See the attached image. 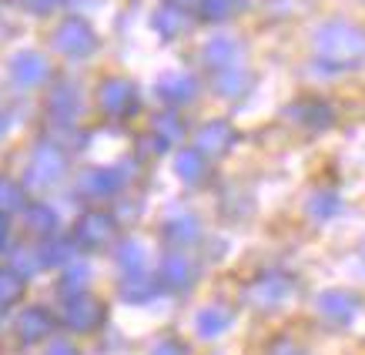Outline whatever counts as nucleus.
<instances>
[{
    "label": "nucleus",
    "instance_id": "f3484780",
    "mask_svg": "<svg viewBox=\"0 0 365 355\" xmlns=\"http://www.w3.org/2000/svg\"><path fill=\"white\" fill-rule=\"evenodd\" d=\"M155 355H181V349H178V345H161Z\"/></svg>",
    "mask_w": 365,
    "mask_h": 355
},
{
    "label": "nucleus",
    "instance_id": "7ed1b4c3",
    "mask_svg": "<svg viewBox=\"0 0 365 355\" xmlns=\"http://www.w3.org/2000/svg\"><path fill=\"white\" fill-rule=\"evenodd\" d=\"M235 141V131L228 128L225 121H215V124H205L198 131V151L201 155H225L228 151V145Z\"/></svg>",
    "mask_w": 365,
    "mask_h": 355
},
{
    "label": "nucleus",
    "instance_id": "f257e3e1",
    "mask_svg": "<svg viewBox=\"0 0 365 355\" xmlns=\"http://www.w3.org/2000/svg\"><path fill=\"white\" fill-rule=\"evenodd\" d=\"M315 47L319 54L329 61V64H339V67H349L355 64L359 57L365 54V34L352 24H325L319 34H315Z\"/></svg>",
    "mask_w": 365,
    "mask_h": 355
},
{
    "label": "nucleus",
    "instance_id": "423d86ee",
    "mask_svg": "<svg viewBox=\"0 0 365 355\" xmlns=\"http://www.w3.org/2000/svg\"><path fill=\"white\" fill-rule=\"evenodd\" d=\"M161 98L171 101V104H185V101L195 98V81L185 78V74H171V78L161 81Z\"/></svg>",
    "mask_w": 365,
    "mask_h": 355
},
{
    "label": "nucleus",
    "instance_id": "f8f14e48",
    "mask_svg": "<svg viewBox=\"0 0 365 355\" xmlns=\"http://www.w3.org/2000/svg\"><path fill=\"white\" fill-rule=\"evenodd\" d=\"M81 232L88 235V238H94V242H104L108 235H111V222L104 218V215H88L84 218V228Z\"/></svg>",
    "mask_w": 365,
    "mask_h": 355
},
{
    "label": "nucleus",
    "instance_id": "4468645a",
    "mask_svg": "<svg viewBox=\"0 0 365 355\" xmlns=\"http://www.w3.org/2000/svg\"><path fill=\"white\" fill-rule=\"evenodd\" d=\"M322 312H325V315H335V319H349V315H352V302L345 299V295H325V299H322Z\"/></svg>",
    "mask_w": 365,
    "mask_h": 355
},
{
    "label": "nucleus",
    "instance_id": "dca6fc26",
    "mask_svg": "<svg viewBox=\"0 0 365 355\" xmlns=\"http://www.w3.org/2000/svg\"><path fill=\"white\" fill-rule=\"evenodd\" d=\"M158 128H161V134H168V138H178V121L175 118H165Z\"/></svg>",
    "mask_w": 365,
    "mask_h": 355
},
{
    "label": "nucleus",
    "instance_id": "1a4fd4ad",
    "mask_svg": "<svg viewBox=\"0 0 365 355\" xmlns=\"http://www.w3.org/2000/svg\"><path fill=\"white\" fill-rule=\"evenodd\" d=\"M215 84H218V91H222V94L235 98V94H242V88L248 84V78H245L242 67H228V71H218Z\"/></svg>",
    "mask_w": 365,
    "mask_h": 355
},
{
    "label": "nucleus",
    "instance_id": "2eb2a0df",
    "mask_svg": "<svg viewBox=\"0 0 365 355\" xmlns=\"http://www.w3.org/2000/svg\"><path fill=\"white\" fill-rule=\"evenodd\" d=\"M94 185H98V191H114L121 185V178H114L111 171H98V175H94Z\"/></svg>",
    "mask_w": 365,
    "mask_h": 355
},
{
    "label": "nucleus",
    "instance_id": "f03ea898",
    "mask_svg": "<svg viewBox=\"0 0 365 355\" xmlns=\"http://www.w3.org/2000/svg\"><path fill=\"white\" fill-rule=\"evenodd\" d=\"M94 34H91V27L84 21H67L61 31H57V47L64 51V54L71 57H84L94 51Z\"/></svg>",
    "mask_w": 365,
    "mask_h": 355
},
{
    "label": "nucleus",
    "instance_id": "ddd939ff",
    "mask_svg": "<svg viewBox=\"0 0 365 355\" xmlns=\"http://www.w3.org/2000/svg\"><path fill=\"white\" fill-rule=\"evenodd\" d=\"M228 319H232L228 312L215 309V312H205V315L198 319V325H201V332H205V335H218L225 325H228Z\"/></svg>",
    "mask_w": 365,
    "mask_h": 355
},
{
    "label": "nucleus",
    "instance_id": "39448f33",
    "mask_svg": "<svg viewBox=\"0 0 365 355\" xmlns=\"http://www.w3.org/2000/svg\"><path fill=\"white\" fill-rule=\"evenodd\" d=\"M238 57H242V47L235 44L232 37H215V41L205 47V61H208L215 71H228V67H238Z\"/></svg>",
    "mask_w": 365,
    "mask_h": 355
},
{
    "label": "nucleus",
    "instance_id": "20e7f679",
    "mask_svg": "<svg viewBox=\"0 0 365 355\" xmlns=\"http://www.w3.org/2000/svg\"><path fill=\"white\" fill-rule=\"evenodd\" d=\"M134 104V88L128 81H108L101 88V108L108 114H124Z\"/></svg>",
    "mask_w": 365,
    "mask_h": 355
},
{
    "label": "nucleus",
    "instance_id": "6e6552de",
    "mask_svg": "<svg viewBox=\"0 0 365 355\" xmlns=\"http://www.w3.org/2000/svg\"><path fill=\"white\" fill-rule=\"evenodd\" d=\"M14 74H17V81H24V84H37V81L47 74L44 57H37V54L21 57V61H17V67H14Z\"/></svg>",
    "mask_w": 365,
    "mask_h": 355
},
{
    "label": "nucleus",
    "instance_id": "0eeeda50",
    "mask_svg": "<svg viewBox=\"0 0 365 355\" xmlns=\"http://www.w3.org/2000/svg\"><path fill=\"white\" fill-rule=\"evenodd\" d=\"M155 27H158L161 37H178V34L188 27V14L181 11V7H175V4H168L165 11H158Z\"/></svg>",
    "mask_w": 365,
    "mask_h": 355
},
{
    "label": "nucleus",
    "instance_id": "a211bd4d",
    "mask_svg": "<svg viewBox=\"0 0 365 355\" xmlns=\"http://www.w3.org/2000/svg\"><path fill=\"white\" fill-rule=\"evenodd\" d=\"M171 4H175V7H181V11H188V7H195L198 0H171Z\"/></svg>",
    "mask_w": 365,
    "mask_h": 355
},
{
    "label": "nucleus",
    "instance_id": "9d476101",
    "mask_svg": "<svg viewBox=\"0 0 365 355\" xmlns=\"http://www.w3.org/2000/svg\"><path fill=\"white\" fill-rule=\"evenodd\" d=\"M178 171H181V178H188V181H201V175H205V155H201L198 148L178 155Z\"/></svg>",
    "mask_w": 365,
    "mask_h": 355
},
{
    "label": "nucleus",
    "instance_id": "9b49d317",
    "mask_svg": "<svg viewBox=\"0 0 365 355\" xmlns=\"http://www.w3.org/2000/svg\"><path fill=\"white\" fill-rule=\"evenodd\" d=\"M245 0H201V7H205V17L211 21H222V17H232L238 7H242Z\"/></svg>",
    "mask_w": 365,
    "mask_h": 355
}]
</instances>
